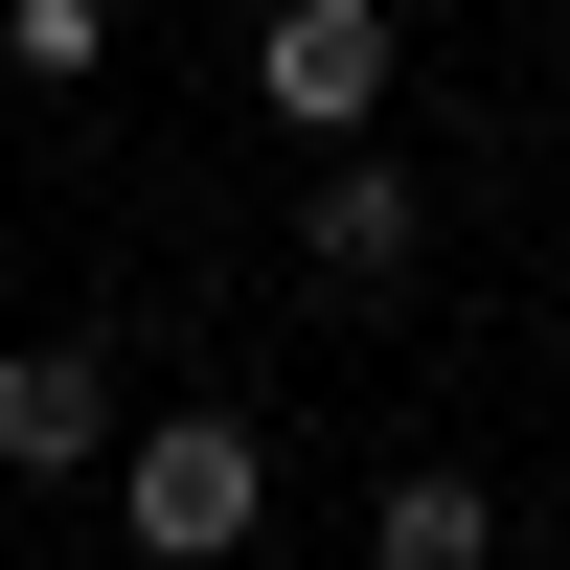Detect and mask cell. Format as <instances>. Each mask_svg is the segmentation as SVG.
<instances>
[{"label":"cell","instance_id":"6da1fadb","mask_svg":"<svg viewBox=\"0 0 570 570\" xmlns=\"http://www.w3.org/2000/svg\"><path fill=\"white\" fill-rule=\"evenodd\" d=\"M91 480H115V525L160 548V570H228V548L274 525V434H252V411H160V434H115Z\"/></svg>","mask_w":570,"mask_h":570},{"label":"cell","instance_id":"7a4b0ae2","mask_svg":"<svg viewBox=\"0 0 570 570\" xmlns=\"http://www.w3.org/2000/svg\"><path fill=\"white\" fill-rule=\"evenodd\" d=\"M252 91H274V137H365V115H389V0H274V23H252Z\"/></svg>","mask_w":570,"mask_h":570},{"label":"cell","instance_id":"3957f363","mask_svg":"<svg viewBox=\"0 0 570 570\" xmlns=\"http://www.w3.org/2000/svg\"><path fill=\"white\" fill-rule=\"evenodd\" d=\"M411 252H434V206H411V160H320V206H297V274L320 297H411Z\"/></svg>","mask_w":570,"mask_h":570},{"label":"cell","instance_id":"277c9868","mask_svg":"<svg viewBox=\"0 0 570 570\" xmlns=\"http://www.w3.org/2000/svg\"><path fill=\"white\" fill-rule=\"evenodd\" d=\"M115 456V365L91 343H0V480H91Z\"/></svg>","mask_w":570,"mask_h":570},{"label":"cell","instance_id":"5b68a950","mask_svg":"<svg viewBox=\"0 0 570 570\" xmlns=\"http://www.w3.org/2000/svg\"><path fill=\"white\" fill-rule=\"evenodd\" d=\"M480 548H502V502L456 480V456H411V480L365 502V570H480Z\"/></svg>","mask_w":570,"mask_h":570},{"label":"cell","instance_id":"8992f818","mask_svg":"<svg viewBox=\"0 0 570 570\" xmlns=\"http://www.w3.org/2000/svg\"><path fill=\"white\" fill-rule=\"evenodd\" d=\"M91 46H115V0H0V69H46V91H69Z\"/></svg>","mask_w":570,"mask_h":570}]
</instances>
